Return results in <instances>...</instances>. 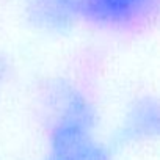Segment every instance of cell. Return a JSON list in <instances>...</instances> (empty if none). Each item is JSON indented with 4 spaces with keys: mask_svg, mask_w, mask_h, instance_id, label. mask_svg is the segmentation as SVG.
<instances>
[{
    "mask_svg": "<svg viewBox=\"0 0 160 160\" xmlns=\"http://www.w3.org/2000/svg\"><path fill=\"white\" fill-rule=\"evenodd\" d=\"M64 11L94 24L122 27L146 14L152 0H53Z\"/></svg>",
    "mask_w": 160,
    "mask_h": 160,
    "instance_id": "obj_1",
    "label": "cell"
},
{
    "mask_svg": "<svg viewBox=\"0 0 160 160\" xmlns=\"http://www.w3.org/2000/svg\"><path fill=\"white\" fill-rule=\"evenodd\" d=\"M160 108L155 98L141 96L133 99L124 110L115 140L118 144H137L158 137Z\"/></svg>",
    "mask_w": 160,
    "mask_h": 160,
    "instance_id": "obj_2",
    "label": "cell"
},
{
    "mask_svg": "<svg viewBox=\"0 0 160 160\" xmlns=\"http://www.w3.org/2000/svg\"><path fill=\"white\" fill-rule=\"evenodd\" d=\"M7 77H8V66H7L3 58H0V90L3 88V85L7 82Z\"/></svg>",
    "mask_w": 160,
    "mask_h": 160,
    "instance_id": "obj_3",
    "label": "cell"
},
{
    "mask_svg": "<svg viewBox=\"0 0 160 160\" xmlns=\"http://www.w3.org/2000/svg\"><path fill=\"white\" fill-rule=\"evenodd\" d=\"M41 160H47V158H46V157H42V158H41Z\"/></svg>",
    "mask_w": 160,
    "mask_h": 160,
    "instance_id": "obj_4",
    "label": "cell"
}]
</instances>
